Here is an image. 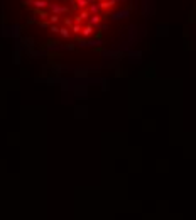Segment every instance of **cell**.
Instances as JSON below:
<instances>
[{
    "instance_id": "cell-4",
    "label": "cell",
    "mask_w": 196,
    "mask_h": 220,
    "mask_svg": "<svg viewBox=\"0 0 196 220\" xmlns=\"http://www.w3.org/2000/svg\"><path fill=\"white\" fill-rule=\"evenodd\" d=\"M115 0H103V2H100V7H102V10H107V9H112V7H115Z\"/></svg>"
},
{
    "instance_id": "cell-5",
    "label": "cell",
    "mask_w": 196,
    "mask_h": 220,
    "mask_svg": "<svg viewBox=\"0 0 196 220\" xmlns=\"http://www.w3.org/2000/svg\"><path fill=\"white\" fill-rule=\"evenodd\" d=\"M100 10H102L100 4H90V7H88V12L91 15H98V14H100Z\"/></svg>"
},
{
    "instance_id": "cell-14",
    "label": "cell",
    "mask_w": 196,
    "mask_h": 220,
    "mask_svg": "<svg viewBox=\"0 0 196 220\" xmlns=\"http://www.w3.org/2000/svg\"><path fill=\"white\" fill-rule=\"evenodd\" d=\"M90 4H98V0H88Z\"/></svg>"
},
{
    "instance_id": "cell-13",
    "label": "cell",
    "mask_w": 196,
    "mask_h": 220,
    "mask_svg": "<svg viewBox=\"0 0 196 220\" xmlns=\"http://www.w3.org/2000/svg\"><path fill=\"white\" fill-rule=\"evenodd\" d=\"M51 31L54 34H59V27H58V26H51Z\"/></svg>"
},
{
    "instance_id": "cell-2",
    "label": "cell",
    "mask_w": 196,
    "mask_h": 220,
    "mask_svg": "<svg viewBox=\"0 0 196 220\" xmlns=\"http://www.w3.org/2000/svg\"><path fill=\"white\" fill-rule=\"evenodd\" d=\"M90 17H91V15H90L88 10H81V12L75 17V24H81V22H85V20H90Z\"/></svg>"
},
{
    "instance_id": "cell-8",
    "label": "cell",
    "mask_w": 196,
    "mask_h": 220,
    "mask_svg": "<svg viewBox=\"0 0 196 220\" xmlns=\"http://www.w3.org/2000/svg\"><path fill=\"white\" fill-rule=\"evenodd\" d=\"M59 34L63 36L64 39H68L71 36V29H68V27H59Z\"/></svg>"
},
{
    "instance_id": "cell-6",
    "label": "cell",
    "mask_w": 196,
    "mask_h": 220,
    "mask_svg": "<svg viewBox=\"0 0 196 220\" xmlns=\"http://www.w3.org/2000/svg\"><path fill=\"white\" fill-rule=\"evenodd\" d=\"M100 22H102V17H100V15H91L90 20H88V24H90V26H93V27H98Z\"/></svg>"
},
{
    "instance_id": "cell-15",
    "label": "cell",
    "mask_w": 196,
    "mask_h": 220,
    "mask_svg": "<svg viewBox=\"0 0 196 220\" xmlns=\"http://www.w3.org/2000/svg\"><path fill=\"white\" fill-rule=\"evenodd\" d=\"M115 2H125V0H115Z\"/></svg>"
},
{
    "instance_id": "cell-12",
    "label": "cell",
    "mask_w": 196,
    "mask_h": 220,
    "mask_svg": "<svg viewBox=\"0 0 196 220\" xmlns=\"http://www.w3.org/2000/svg\"><path fill=\"white\" fill-rule=\"evenodd\" d=\"M127 15H129V12H127V10H123V12L113 14V15H112V19H122V17H127Z\"/></svg>"
},
{
    "instance_id": "cell-7",
    "label": "cell",
    "mask_w": 196,
    "mask_h": 220,
    "mask_svg": "<svg viewBox=\"0 0 196 220\" xmlns=\"http://www.w3.org/2000/svg\"><path fill=\"white\" fill-rule=\"evenodd\" d=\"M93 34V26H83V31H81V36H85V38H88V36H91Z\"/></svg>"
},
{
    "instance_id": "cell-11",
    "label": "cell",
    "mask_w": 196,
    "mask_h": 220,
    "mask_svg": "<svg viewBox=\"0 0 196 220\" xmlns=\"http://www.w3.org/2000/svg\"><path fill=\"white\" fill-rule=\"evenodd\" d=\"M36 14H37V15H41V20L49 19V15H47V12H46V10H36Z\"/></svg>"
},
{
    "instance_id": "cell-9",
    "label": "cell",
    "mask_w": 196,
    "mask_h": 220,
    "mask_svg": "<svg viewBox=\"0 0 196 220\" xmlns=\"http://www.w3.org/2000/svg\"><path fill=\"white\" fill-rule=\"evenodd\" d=\"M47 20H49V24H51V26H56V24L59 22V15H54V14H51V15H49V19H47Z\"/></svg>"
},
{
    "instance_id": "cell-3",
    "label": "cell",
    "mask_w": 196,
    "mask_h": 220,
    "mask_svg": "<svg viewBox=\"0 0 196 220\" xmlns=\"http://www.w3.org/2000/svg\"><path fill=\"white\" fill-rule=\"evenodd\" d=\"M32 5L36 7V10H44V9H47L51 4H49L47 0H32Z\"/></svg>"
},
{
    "instance_id": "cell-1",
    "label": "cell",
    "mask_w": 196,
    "mask_h": 220,
    "mask_svg": "<svg viewBox=\"0 0 196 220\" xmlns=\"http://www.w3.org/2000/svg\"><path fill=\"white\" fill-rule=\"evenodd\" d=\"M49 9H51V12L54 15H63V14H68V12H70V10H68V7L59 5V4H51V5H49Z\"/></svg>"
},
{
    "instance_id": "cell-10",
    "label": "cell",
    "mask_w": 196,
    "mask_h": 220,
    "mask_svg": "<svg viewBox=\"0 0 196 220\" xmlns=\"http://www.w3.org/2000/svg\"><path fill=\"white\" fill-rule=\"evenodd\" d=\"M81 31H83L81 24H75V26L71 27V32H73V34H81Z\"/></svg>"
}]
</instances>
